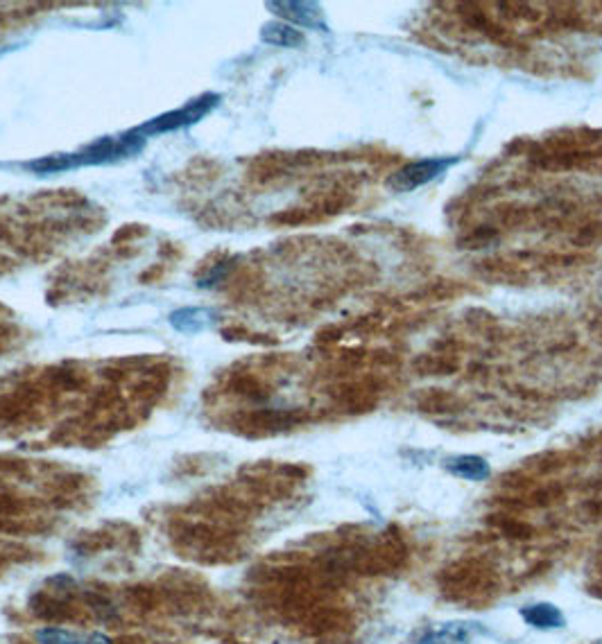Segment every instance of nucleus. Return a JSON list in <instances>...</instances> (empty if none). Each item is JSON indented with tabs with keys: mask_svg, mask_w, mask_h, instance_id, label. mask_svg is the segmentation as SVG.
Returning <instances> with one entry per match:
<instances>
[{
	"mask_svg": "<svg viewBox=\"0 0 602 644\" xmlns=\"http://www.w3.org/2000/svg\"><path fill=\"white\" fill-rule=\"evenodd\" d=\"M527 220H530V208L518 206V203H507V206H501L497 211L498 226H505V229H518Z\"/></svg>",
	"mask_w": 602,
	"mask_h": 644,
	"instance_id": "f8f14e48",
	"label": "nucleus"
},
{
	"mask_svg": "<svg viewBox=\"0 0 602 644\" xmlns=\"http://www.w3.org/2000/svg\"><path fill=\"white\" fill-rule=\"evenodd\" d=\"M208 322H211V314L202 308L179 310V312L170 317V323L182 332H200L208 326Z\"/></svg>",
	"mask_w": 602,
	"mask_h": 644,
	"instance_id": "9b49d317",
	"label": "nucleus"
},
{
	"mask_svg": "<svg viewBox=\"0 0 602 644\" xmlns=\"http://www.w3.org/2000/svg\"><path fill=\"white\" fill-rule=\"evenodd\" d=\"M261 39L266 41V44L276 45V48H301L306 36L304 32L297 30L295 25H288V23L284 21H272L263 25Z\"/></svg>",
	"mask_w": 602,
	"mask_h": 644,
	"instance_id": "0eeeda50",
	"label": "nucleus"
},
{
	"mask_svg": "<svg viewBox=\"0 0 602 644\" xmlns=\"http://www.w3.org/2000/svg\"><path fill=\"white\" fill-rule=\"evenodd\" d=\"M480 631V624H442L419 633L407 644H469Z\"/></svg>",
	"mask_w": 602,
	"mask_h": 644,
	"instance_id": "39448f33",
	"label": "nucleus"
},
{
	"mask_svg": "<svg viewBox=\"0 0 602 644\" xmlns=\"http://www.w3.org/2000/svg\"><path fill=\"white\" fill-rule=\"evenodd\" d=\"M497 238H498V226H478V229L469 231L467 235H462L460 244H462V249H480Z\"/></svg>",
	"mask_w": 602,
	"mask_h": 644,
	"instance_id": "4468645a",
	"label": "nucleus"
},
{
	"mask_svg": "<svg viewBox=\"0 0 602 644\" xmlns=\"http://www.w3.org/2000/svg\"><path fill=\"white\" fill-rule=\"evenodd\" d=\"M39 644H111L102 633H85L75 629H59L48 627L36 633Z\"/></svg>",
	"mask_w": 602,
	"mask_h": 644,
	"instance_id": "423d86ee",
	"label": "nucleus"
},
{
	"mask_svg": "<svg viewBox=\"0 0 602 644\" xmlns=\"http://www.w3.org/2000/svg\"><path fill=\"white\" fill-rule=\"evenodd\" d=\"M523 619L535 629H559L564 624V615L550 604H535L523 609Z\"/></svg>",
	"mask_w": 602,
	"mask_h": 644,
	"instance_id": "6e6552de",
	"label": "nucleus"
},
{
	"mask_svg": "<svg viewBox=\"0 0 602 644\" xmlns=\"http://www.w3.org/2000/svg\"><path fill=\"white\" fill-rule=\"evenodd\" d=\"M217 102H220V95H216V93H206V95L188 102V104L182 106V109L168 111V114L159 115V118L147 120L145 124L134 129V134H136L138 138H147V136H159V134L175 132V129L188 127V124H196L216 109Z\"/></svg>",
	"mask_w": 602,
	"mask_h": 644,
	"instance_id": "f257e3e1",
	"label": "nucleus"
},
{
	"mask_svg": "<svg viewBox=\"0 0 602 644\" xmlns=\"http://www.w3.org/2000/svg\"><path fill=\"white\" fill-rule=\"evenodd\" d=\"M415 367L424 375H435V373L448 375L457 369V360H456V353H442V351H437V353L421 355V358L415 362Z\"/></svg>",
	"mask_w": 602,
	"mask_h": 644,
	"instance_id": "9d476101",
	"label": "nucleus"
},
{
	"mask_svg": "<svg viewBox=\"0 0 602 644\" xmlns=\"http://www.w3.org/2000/svg\"><path fill=\"white\" fill-rule=\"evenodd\" d=\"M457 159L451 156V159H421V161H412V163L403 165V168L396 170L390 179H387V185H390L395 193H412V190L421 188V185L435 182L437 177H442L451 165H456Z\"/></svg>",
	"mask_w": 602,
	"mask_h": 644,
	"instance_id": "7ed1b4c3",
	"label": "nucleus"
},
{
	"mask_svg": "<svg viewBox=\"0 0 602 644\" xmlns=\"http://www.w3.org/2000/svg\"><path fill=\"white\" fill-rule=\"evenodd\" d=\"M267 9L284 18V23L295 27H313V30H326V21H324V12L317 3H299V0H276V3H267Z\"/></svg>",
	"mask_w": 602,
	"mask_h": 644,
	"instance_id": "20e7f679",
	"label": "nucleus"
},
{
	"mask_svg": "<svg viewBox=\"0 0 602 644\" xmlns=\"http://www.w3.org/2000/svg\"><path fill=\"white\" fill-rule=\"evenodd\" d=\"M571 243L576 247L585 249V247H596V244L602 243V222H587L580 229H576V233L571 235Z\"/></svg>",
	"mask_w": 602,
	"mask_h": 644,
	"instance_id": "ddd939ff",
	"label": "nucleus"
},
{
	"mask_svg": "<svg viewBox=\"0 0 602 644\" xmlns=\"http://www.w3.org/2000/svg\"><path fill=\"white\" fill-rule=\"evenodd\" d=\"M448 471H451L453 475L462 477V480L480 481L489 475V463L485 461L483 457L465 455V457H457V460H453L451 463H448Z\"/></svg>",
	"mask_w": 602,
	"mask_h": 644,
	"instance_id": "1a4fd4ad",
	"label": "nucleus"
},
{
	"mask_svg": "<svg viewBox=\"0 0 602 644\" xmlns=\"http://www.w3.org/2000/svg\"><path fill=\"white\" fill-rule=\"evenodd\" d=\"M143 147H145V141L138 138L134 132H129L123 138H100L94 145L71 154V168L75 170L82 168V165L114 163V161L127 159V156H136Z\"/></svg>",
	"mask_w": 602,
	"mask_h": 644,
	"instance_id": "f03ea898",
	"label": "nucleus"
}]
</instances>
